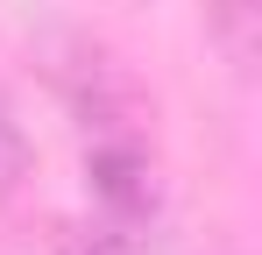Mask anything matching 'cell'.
Listing matches in <instances>:
<instances>
[{"label": "cell", "instance_id": "1", "mask_svg": "<svg viewBox=\"0 0 262 255\" xmlns=\"http://www.w3.org/2000/svg\"><path fill=\"white\" fill-rule=\"evenodd\" d=\"M85 184H92V199L114 213L121 227H135V220L156 213V170H149V156H142L135 142H99L85 156Z\"/></svg>", "mask_w": 262, "mask_h": 255}, {"label": "cell", "instance_id": "2", "mask_svg": "<svg viewBox=\"0 0 262 255\" xmlns=\"http://www.w3.org/2000/svg\"><path fill=\"white\" fill-rule=\"evenodd\" d=\"M206 29H213L220 57L248 78L255 71V50H262V0H213L206 7Z\"/></svg>", "mask_w": 262, "mask_h": 255}, {"label": "cell", "instance_id": "3", "mask_svg": "<svg viewBox=\"0 0 262 255\" xmlns=\"http://www.w3.org/2000/svg\"><path fill=\"white\" fill-rule=\"evenodd\" d=\"M29 170H36V149H29L21 121H14V107L0 99V199H14L29 184Z\"/></svg>", "mask_w": 262, "mask_h": 255}, {"label": "cell", "instance_id": "4", "mask_svg": "<svg viewBox=\"0 0 262 255\" xmlns=\"http://www.w3.org/2000/svg\"><path fill=\"white\" fill-rule=\"evenodd\" d=\"M64 255H128V241H121V234H71Z\"/></svg>", "mask_w": 262, "mask_h": 255}]
</instances>
